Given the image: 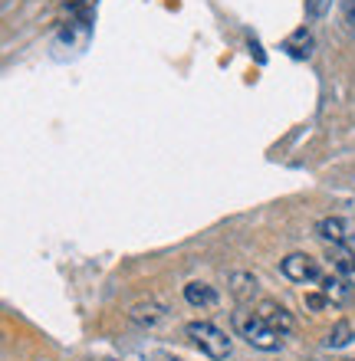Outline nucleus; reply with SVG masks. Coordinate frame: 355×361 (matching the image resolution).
<instances>
[{
  "mask_svg": "<svg viewBox=\"0 0 355 361\" xmlns=\"http://www.w3.org/2000/svg\"><path fill=\"white\" fill-rule=\"evenodd\" d=\"M326 302H329V299H326L323 293H309V295H306V305L313 309V312H319V309H323Z\"/></svg>",
  "mask_w": 355,
  "mask_h": 361,
  "instance_id": "2eb2a0df",
  "label": "nucleus"
},
{
  "mask_svg": "<svg viewBox=\"0 0 355 361\" xmlns=\"http://www.w3.org/2000/svg\"><path fill=\"white\" fill-rule=\"evenodd\" d=\"M89 37H92V17L83 13L79 20H69L66 27L59 30V37L53 39V49H73V53H83L89 47Z\"/></svg>",
  "mask_w": 355,
  "mask_h": 361,
  "instance_id": "20e7f679",
  "label": "nucleus"
},
{
  "mask_svg": "<svg viewBox=\"0 0 355 361\" xmlns=\"http://www.w3.org/2000/svg\"><path fill=\"white\" fill-rule=\"evenodd\" d=\"M184 332H188V338H191L207 358H214V361L231 358V338H227V332H221L214 322H188Z\"/></svg>",
  "mask_w": 355,
  "mask_h": 361,
  "instance_id": "f03ea898",
  "label": "nucleus"
},
{
  "mask_svg": "<svg viewBox=\"0 0 355 361\" xmlns=\"http://www.w3.org/2000/svg\"><path fill=\"white\" fill-rule=\"evenodd\" d=\"M234 329L250 348H260V352H279L283 348V335L277 329H270L257 312H250V309H237L234 312Z\"/></svg>",
  "mask_w": 355,
  "mask_h": 361,
  "instance_id": "f257e3e1",
  "label": "nucleus"
},
{
  "mask_svg": "<svg viewBox=\"0 0 355 361\" xmlns=\"http://www.w3.org/2000/svg\"><path fill=\"white\" fill-rule=\"evenodd\" d=\"M128 319H132L135 325H142V329H155V325H162L164 319H168V309H164V302H158V299H142V302H135L132 309H128Z\"/></svg>",
  "mask_w": 355,
  "mask_h": 361,
  "instance_id": "0eeeda50",
  "label": "nucleus"
},
{
  "mask_svg": "<svg viewBox=\"0 0 355 361\" xmlns=\"http://www.w3.org/2000/svg\"><path fill=\"white\" fill-rule=\"evenodd\" d=\"M279 273L287 276L289 283H319L323 279V269L313 257L306 253H289V257L279 259Z\"/></svg>",
  "mask_w": 355,
  "mask_h": 361,
  "instance_id": "7ed1b4c3",
  "label": "nucleus"
},
{
  "mask_svg": "<svg viewBox=\"0 0 355 361\" xmlns=\"http://www.w3.org/2000/svg\"><path fill=\"white\" fill-rule=\"evenodd\" d=\"M346 17H349V23H355V0H349V7H346Z\"/></svg>",
  "mask_w": 355,
  "mask_h": 361,
  "instance_id": "f3484780",
  "label": "nucleus"
},
{
  "mask_svg": "<svg viewBox=\"0 0 355 361\" xmlns=\"http://www.w3.org/2000/svg\"><path fill=\"white\" fill-rule=\"evenodd\" d=\"M83 4H89V0H63V7H66V10H79Z\"/></svg>",
  "mask_w": 355,
  "mask_h": 361,
  "instance_id": "dca6fc26",
  "label": "nucleus"
},
{
  "mask_svg": "<svg viewBox=\"0 0 355 361\" xmlns=\"http://www.w3.org/2000/svg\"><path fill=\"white\" fill-rule=\"evenodd\" d=\"M184 299H188L194 309H211V305H217V293H214V286H207V283H188L184 286Z\"/></svg>",
  "mask_w": 355,
  "mask_h": 361,
  "instance_id": "9d476101",
  "label": "nucleus"
},
{
  "mask_svg": "<svg viewBox=\"0 0 355 361\" xmlns=\"http://www.w3.org/2000/svg\"><path fill=\"white\" fill-rule=\"evenodd\" d=\"M316 237L326 240L329 247H349L355 237V227L346 217H323L316 220Z\"/></svg>",
  "mask_w": 355,
  "mask_h": 361,
  "instance_id": "423d86ee",
  "label": "nucleus"
},
{
  "mask_svg": "<svg viewBox=\"0 0 355 361\" xmlns=\"http://www.w3.org/2000/svg\"><path fill=\"white\" fill-rule=\"evenodd\" d=\"M329 7H332V0H306V17H309V20L326 17Z\"/></svg>",
  "mask_w": 355,
  "mask_h": 361,
  "instance_id": "4468645a",
  "label": "nucleus"
},
{
  "mask_svg": "<svg viewBox=\"0 0 355 361\" xmlns=\"http://www.w3.org/2000/svg\"><path fill=\"white\" fill-rule=\"evenodd\" d=\"M319 289H323V295H326L329 302L342 305V302H349V299H352V289H355V286L346 283V279H342L339 273H332V276H323V279H319Z\"/></svg>",
  "mask_w": 355,
  "mask_h": 361,
  "instance_id": "6e6552de",
  "label": "nucleus"
},
{
  "mask_svg": "<svg viewBox=\"0 0 355 361\" xmlns=\"http://www.w3.org/2000/svg\"><path fill=\"white\" fill-rule=\"evenodd\" d=\"M355 338V329L349 322H336L326 335V348H349Z\"/></svg>",
  "mask_w": 355,
  "mask_h": 361,
  "instance_id": "ddd939ff",
  "label": "nucleus"
},
{
  "mask_svg": "<svg viewBox=\"0 0 355 361\" xmlns=\"http://www.w3.org/2000/svg\"><path fill=\"white\" fill-rule=\"evenodd\" d=\"M253 312H257L260 319L270 325V329H277L279 335H293V332H296V319H293V312H289L287 305H279L277 299H260Z\"/></svg>",
  "mask_w": 355,
  "mask_h": 361,
  "instance_id": "39448f33",
  "label": "nucleus"
},
{
  "mask_svg": "<svg viewBox=\"0 0 355 361\" xmlns=\"http://www.w3.org/2000/svg\"><path fill=\"white\" fill-rule=\"evenodd\" d=\"M287 53L289 56H296V59H306L309 53H313V33H309L306 27H299L296 33L287 39Z\"/></svg>",
  "mask_w": 355,
  "mask_h": 361,
  "instance_id": "f8f14e48",
  "label": "nucleus"
},
{
  "mask_svg": "<svg viewBox=\"0 0 355 361\" xmlns=\"http://www.w3.org/2000/svg\"><path fill=\"white\" fill-rule=\"evenodd\" d=\"M329 263H332V273H339L346 283L355 286V253L349 247H329Z\"/></svg>",
  "mask_w": 355,
  "mask_h": 361,
  "instance_id": "1a4fd4ad",
  "label": "nucleus"
},
{
  "mask_svg": "<svg viewBox=\"0 0 355 361\" xmlns=\"http://www.w3.org/2000/svg\"><path fill=\"white\" fill-rule=\"evenodd\" d=\"M257 276L253 273H243V269H237V273H231V293L234 299H240V302H250L253 295H257Z\"/></svg>",
  "mask_w": 355,
  "mask_h": 361,
  "instance_id": "9b49d317",
  "label": "nucleus"
}]
</instances>
